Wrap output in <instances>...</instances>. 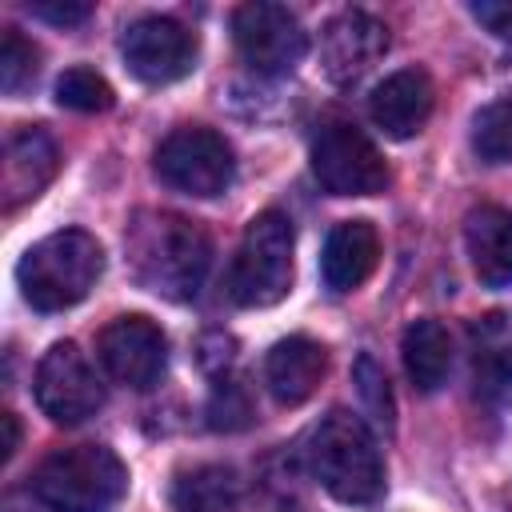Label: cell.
I'll use <instances>...</instances> for the list:
<instances>
[{
    "label": "cell",
    "mask_w": 512,
    "mask_h": 512,
    "mask_svg": "<svg viewBox=\"0 0 512 512\" xmlns=\"http://www.w3.org/2000/svg\"><path fill=\"white\" fill-rule=\"evenodd\" d=\"M124 244L140 288L176 304L200 296L212 268V240L196 220L176 212H140L128 224Z\"/></svg>",
    "instance_id": "obj_1"
},
{
    "label": "cell",
    "mask_w": 512,
    "mask_h": 512,
    "mask_svg": "<svg viewBox=\"0 0 512 512\" xmlns=\"http://www.w3.org/2000/svg\"><path fill=\"white\" fill-rule=\"evenodd\" d=\"M308 464L324 492L340 504H376L384 496V456L376 448V436L348 408H332L312 428Z\"/></svg>",
    "instance_id": "obj_2"
},
{
    "label": "cell",
    "mask_w": 512,
    "mask_h": 512,
    "mask_svg": "<svg viewBox=\"0 0 512 512\" xmlns=\"http://www.w3.org/2000/svg\"><path fill=\"white\" fill-rule=\"evenodd\" d=\"M100 272H104V248L84 228H64L36 240L16 264L20 292L36 312H64L80 304L96 288Z\"/></svg>",
    "instance_id": "obj_3"
},
{
    "label": "cell",
    "mask_w": 512,
    "mask_h": 512,
    "mask_svg": "<svg viewBox=\"0 0 512 512\" xmlns=\"http://www.w3.org/2000/svg\"><path fill=\"white\" fill-rule=\"evenodd\" d=\"M128 488V468L108 444H68L40 460L32 492L52 512H108Z\"/></svg>",
    "instance_id": "obj_4"
},
{
    "label": "cell",
    "mask_w": 512,
    "mask_h": 512,
    "mask_svg": "<svg viewBox=\"0 0 512 512\" xmlns=\"http://www.w3.org/2000/svg\"><path fill=\"white\" fill-rule=\"evenodd\" d=\"M292 252H296L292 220L276 208L256 212L240 236V248L228 272V296L240 308L280 304L292 288Z\"/></svg>",
    "instance_id": "obj_5"
},
{
    "label": "cell",
    "mask_w": 512,
    "mask_h": 512,
    "mask_svg": "<svg viewBox=\"0 0 512 512\" xmlns=\"http://www.w3.org/2000/svg\"><path fill=\"white\" fill-rule=\"evenodd\" d=\"M236 160L220 132L204 124L172 128L156 148V176L184 196H220L232 184Z\"/></svg>",
    "instance_id": "obj_6"
},
{
    "label": "cell",
    "mask_w": 512,
    "mask_h": 512,
    "mask_svg": "<svg viewBox=\"0 0 512 512\" xmlns=\"http://www.w3.org/2000/svg\"><path fill=\"white\" fill-rule=\"evenodd\" d=\"M312 176L332 196H376L388 188V164L380 148L344 120H332L312 140Z\"/></svg>",
    "instance_id": "obj_7"
},
{
    "label": "cell",
    "mask_w": 512,
    "mask_h": 512,
    "mask_svg": "<svg viewBox=\"0 0 512 512\" xmlns=\"http://www.w3.org/2000/svg\"><path fill=\"white\" fill-rule=\"evenodd\" d=\"M32 392H36L40 412L52 424H84L104 404V388L96 380V368L88 364V356L72 340H60L40 356Z\"/></svg>",
    "instance_id": "obj_8"
},
{
    "label": "cell",
    "mask_w": 512,
    "mask_h": 512,
    "mask_svg": "<svg viewBox=\"0 0 512 512\" xmlns=\"http://www.w3.org/2000/svg\"><path fill=\"white\" fill-rule=\"evenodd\" d=\"M232 40L240 60L260 76H284L304 60L308 36L284 4H240L232 12Z\"/></svg>",
    "instance_id": "obj_9"
},
{
    "label": "cell",
    "mask_w": 512,
    "mask_h": 512,
    "mask_svg": "<svg viewBox=\"0 0 512 512\" xmlns=\"http://www.w3.org/2000/svg\"><path fill=\"white\" fill-rule=\"evenodd\" d=\"M96 356L104 372L124 388H152L168 368V336L148 316H116L96 336Z\"/></svg>",
    "instance_id": "obj_10"
},
{
    "label": "cell",
    "mask_w": 512,
    "mask_h": 512,
    "mask_svg": "<svg viewBox=\"0 0 512 512\" xmlns=\"http://www.w3.org/2000/svg\"><path fill=\"white\" fill-rule=\"evenodd\" d=\"M128 72L144 84H172L196 64V36L172 16H140L120 36Z\"/></svg>",
    "instance_id": "obj_11"
},
{
    "label": "cell",
    "mask_w": 512,
    "mask_h": 512,
    "mask_svg": "<svg viewBox=\"0 0 512 512\" xmlns=\"http://www.w3.org/2000/svg\"><path fill=\"white\" fill-rule=\"evenodd\" d=\"M388 52V28L372 12L348 8L332 16L320 32V64L328 80L336 84H356L380 56Z\"/></svg>",
    "instance_id": "obj_12"
},
{
    "label": "cell",
    "mask_w": 512,
    "mask_h": 512,
    "mask_svg": "<svg viewBox=\"0 0 512 512\" xmlns=\"http://www.w3.org/2000/svg\"><path fill=\"white\" fill-rule=\"evenodd\" d=\"M60 168V152H56V140L36 128V124H24L8 136L4 144V168H0V196H4V212H16L24 208L28 200H36L52 176Z\"/></svg>",
    "instance_id": "obj_13"
},
{
    "label": "cell",
    "mask_w": 512,
    "mask_h": 512,
    "mask_svg": "<svg viewBox=\"0 0 512 512\" xmlns=\"http://www.w3.org/2000/svg\"><path fill=\"white\" fill-rule=\"evenodd\" d=\"M432 104H436V88L428 80L424 68H400L392 76H384L372 96H368V116L372 124L392 136V140H408L416 136L428 116H432Z\"/></svg>",
    "instance_id": "obj_14"
},
{
    "label": "cell",
    "mask_w": 512,
    "mask_h": 512,
    "mask_svg": "<svg viewBox=\"0 0 512 512\" xmlns=\"http://www.w3.org/2000/svg\"><path fill=\"white\" fill-rule=\"evenodd\" d=\"M324 376H328V352H324V344H316L308 336H288V340L272 344V352L264 360V384H268L272 400L284 408L304 404L320 388Z\"/></svg>",
    "instance_id": "obj_15"
},
{
    "label": "cell",
    "mask_w": 512,
    "mask_h": 512,
    "mask_svg": "<svg viewBox=\"0 0 512 512\" xmlns=\"http://www.w3.org/2000/svg\"><path fill=\"white\" fill-rule=\"evenodd\" d=\"M468 260L480 284L512 288V212L500 204H480L464 220Z\"/></svg>",
    "instance_id": "obj_16"
},
{
    "label": "cell",
    "mask_w": 512,
    "mask_h": 512,
    "mask_svg": "<svg viewBox=\"0 0 512 512\" xmlns=\"http://www.w3.org/2000/svg\"><path fill=\"white\" fill-rule=\"evenodd\" d=\"M376 260H380V232L368 220H340L324 240L320 272L332 292H352L376 272Z\"/></svg>",
    "instance_id": "obj_17"
},
{
    "label": "cell",
    "mask_w": 512,
    "mask_h": 512,
    "mask_svg": "<svg viewBox=\"0 0 512 512\" xmlns=\"http://www.w3.org/2000/svg\"><path fill=\"white\" fill-rule=\"evenodd\" d=\"M472 376L484 396L512 392V312H484L468 324Z\"/></svg>",
    "instance_id": "obj_18"
},
{
    "label": "cell",
    "mask_w": 512,
    "mask_h": 512,
    "mask_svg": "<svg viewBox=\"0 0 512 512\" xmlns=\"http://www.w3.org/2000/svg\"><path fill=\"white\" fill-rule=\"evenodd\" d=\"M400 356H404V372L412 380L416 392L432 396L444 388L448 372H452V336L440 320L424 316V320H412L404 328V340H400Z\"/></svg>",
    "instance_id": "obj_19"
},
{
    "label": "cell",
    "mask_w": 512,
    "mask_h": 512,
    "mask_svg": "<svg viewBox=\"0 0 512 512\" xmlns=\"http://www.w3.org/2000/svg\"><path fill=\"white\" fill-rule=\"evenodd\" d=\"M244 484L228 464H196L172 480V508L176 512H236Z\"/></svg>",
    "instance_id": "obj_20"
},
{
    "label": "cell",
    "mask_w": 512,
    "mask_h": 512,
    "mask_svg": "<svg viewBox=\"0 0 512 512\" xmlns=\"http://www.w3.org/2000/svg\"><path fill=\"white\" fill-rule=\"evenodd\" d=\"M472 148L488 164H512V100H496L476 112Z\"/></svg>",
    "instance_id": "obj_21"
},
{
    "label": "cell",
    "mask_w": 512,
    "mask_h": 512,
    "mask_svg": "<svg viewBox=\"0 0 512 512\" xmlns=\"http://www.w3.org/2000/svg\"><path fill=\"white\" fill-rule=\"evenodd\" d=\"M112 100H116V92H112V84L96 68L76 64V68L60 72V80H56V104L60 108H72V112H108Z\"/></svg>",
    "instance_id": "obj_22"
},
{
    "label": "cell",
    "mask_w": 512,
    "mask_h": 512,
    "mask_svg": "<svg viewBox=\"0 0 512 512\" xmlns=\"http://www.w3.org/2000/svg\"><path fill=\"white\" fill-rule=\"evenodd\" d=\"M40 72V48L20 36L16 28H4V40H0V88L8 96L24 92Z\"/></svg>",
    "instance_id": "obj_23"
},
{
    "label": "cell",
    "mask_w": 512,
    "mask_h": 512,
    "mask_svg": "<svg viewBox=\"0 0 512 512\" xmlns=\"http://www.w3.org/2000/svg\"><path fill=\"white\" fill-rule=\"evenodd\" d=\"M352 380H356V392H360L368 416H372L376 424L392 428V396H388V376H384V368H380L368 352H360V356H356V368H352Z\"/></svg>",
    "instance_id": "obj_24"
},
{
    "label": "cell",
    "mask_w": 512,
    "mask_h": 512,
    "mask_svg": "<svg viewBox=\"0 0 512 512\" xmlns=\"http://www.w3.org/2000/svg\"><path fill=\"white\" fill-rule=\"evenodd\" d=\"M248 420H252V400H248L244 384L220 380L208 400V424L216 432H236V428H248Z\"/></svg>",
    "instance_id": "obj_25"
},
{
    "label": "cell",
    "mask_w": 512,
    "mask_h": 512,
    "mask_svg": "<svg viewBox=\"0 0 512 512\" xmlns=\"http://www.w3.org/2000/svg\"><path fill=\"white\" fill-rule=\"evenodd\" d=\"M472 16L504 44H512V4L508 0H476L472 4Z\"/></svg>",
    "instance_id": "obj_26"
},
{
    "label": "cell",
    "mask_w": 512,
    "mask_h": 512,
    "mask_svg": "<svg viewBox=\"0 0 512 512\" xmlns=\"http://www.w3.org/2000/svg\"><path fill=\"white\" fill-rule=\"evenodd\" d=\"M28 12L32 16H40V20H48V24H80V20H88V4L84 0H36V4H28Z\"/></svg>",
    "instance_id": "obj_27"
},
{
    "label": "cell",
    "mask_w": 512,
    "mask_h": 512,
    "mask_svg": "<svg viewBox=\"0 0 512 512\" xmlns=\"http://www.w3.org/2000/svg\"><path fill=\"white\" fill-rule=\"evenodd\" d=\"M0 424H4V452H0V456H4V460H12V452L20 448V424H16V416H12V412H4V416H0Z\"/></svg>",
    "instance_id": "obj_28"
}]
</instances>
